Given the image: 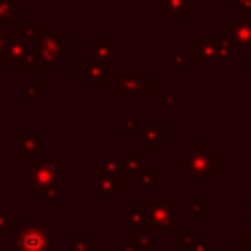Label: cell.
<instances>
[{"label":"cell","instance_id":"cell-1","mask_svg":"<svg viewBox=\"0 0 251 251\" xmlns=\"http://www.w3.org/2000/svg\"><path fill=\"white\" fill-rule=\"evenodd\" d=\"M25 35L31 39L37 59L39 71H59L65 61L71 57V45L67 33H55L51 25H25Z\"/></svg>","mask_w":251,"mask_h":251},{"label":"cell","instance_id":"cell-2","mask_svg":"<svg viewBox=\"0 0 251 251\" xmlns=\"http://www.w3.org/2000/svg\"><path fill=\"white\" fill-rule=\"evenodd\" d=\"M184 176L192 178L196 186H202L208 176L218 178L222 175V153L210 141H196L180 159L175 163Z\"/></svg>","mask_w":251,"mask_h":251},{"label":"cell","instance_id":"cell-3","mask_svg":"<svg viewBox=\"0 0 251 251\" xmlns=\"http://www.w3.org/2000/svg\"><path fill=\"white\" fill-rule=\"evenodd\" d=\"M61 163L55 159H33L24 163V182L35 194L41 196L43 204H59L61 200Z\"/></svg>","mask_w":251,"mask_h":251},{"label":"cell","instance_id":"cell-4","mask_svg":"<svg viewBox=\"0 0 251 251\" xmlns=\"http://www.w3.org/2000/svg\"><path fill=\"white\" fill-rule=\"evenodd\" d=\"M110 90L116 98H157L159 80L153 78L147 69H114V82Z\"/></svg>","mask_w":251,"mask_h":251},{"label":"cell","instance_id":"cell-5","mask_svg":"<svg viewBox=\"0 0 251 251\" xmlns=\"http://www.w3.org/2000/svg\"><path fill=\"white\" fill-rule=\"evenodd\" d=\"M2 63L8 71H39V59L31 39L25 35V29H12Z\"/></svg>","mask_w":251,"mask_h":251},{"label":"cell","instance_id":"cell-6","mask_svg":"<svg viewBox=\"0 0 251 251\" xmlns=\"http://www.w3.org/2000/svg\"><path fill=\"white\" fill-rule=\"evenodd\" d=\"M18 245L16 251H51L49 243V231L51 224L49 222H25L18 224Z\"/></svg>","mask_w":251,"mask_h":251},{"label":"cell","instance_id":"cell-7","mask_svg":"<svg viewBox=\"0 0 251 251\" xmlns=\"http://www.w3.org/2000/svg\"><path fill=\"white\" fill-rule=\"evenodd\" d=\"M176 198L173 194H153L149 198V229L175 227Z\"/></svg>","mask_w":251,"mask_h":251},{"label":"cell","instance_id":"cell-8","mask_svg":"<svg viewBox=\"0 0 251 251\" xmlns=\"http://www.w3.org/2000/svg\"><path fill=\"white\" fill-rule=\"evenodd\" d=\"M114 69L116 67L94 63V61H88V59L76 63V75H78L80 80L86 82L88 88H112Z\"/></svg>","mask_w":251,"mask_h":251},{"label":"cell","instance_id":"cell-9","mask_svg":"<svg viewBox=\"0 0 251 251\" xmlns=\"http://www.w3.org/2000/svg\"><path fill=\"white\" fill-rule=\"evenodd\" d=\"M16 151L14 157L20 161H33L43 157V133L41 131H16Z\"/></svg>","mask_w":251,"mask_h":251},{"label":"cell","instance_id":"cell-10","mask_svg":"<svg viewBox=\"0 0 251 251\" xmlns=\"http://www.w3.org/2000/svg\"><path fill=\"white\" fill-rule=\"evenodd\" d=\"M220 31H224L247 55L251 53V18H247V16H231L227 20V24L220 25Z\"/></svg>","mask_w":251,"mask_h":251},{"label":"cell","instance_id":"cell-11","mask_svg":"<svg viewBox=\"0 0 251 251\" xmlns=\"http://www.w3.org/2000/svg\"><path fill=\"white\" fill-rule=\"evenodd\" d=\"M124 229H149V204H126L122 208Z\"/></svg>","mask_w":251,"mask_h":251},{"label":"cell","instance_id":"cell-12","mask_svg":"<svg viewBox=\"0 0 251 251\" xmlns=\"http://www.w3.org/2000/svg\"><path fill=\"white\" fill-rule=\"evenodd\" d=\"M169 137L167 124H143L139 129V147L143 151H157Z\"/></svg>","mask_w":251,"mask_h":251},{"label":"cell","instance_id":"cell-13","mask_svg":"<svg viewBox=\"0 0 251 251\" xmlns=\"http://www.w3.org/2000/svg\"><path fill=\"white\" fill-rule=\"evenodd\" d=\"M122 175L124 176H129V178H141L145 171L151 169V163L149 159L141 157V151L139 149H124L122 151Z\"/></svg>","mask_w":251,"mask_h":251},{"label":"cell","instance_id":"cell-14","mask_svg":"<svg viewBox=\"0 0 251 251\" xmlns=\"http://www.w3.org/2000/svg\"><path fill=\"white\" fill-rule=\"evenodd\" d=\"M86 59L88 61H94V63H102V65L114 67L116 53H114L112 43L106 41V35L104 33H96L94 35V41H90L86 45Z\"/></svg>","mask_w":251,"mask_h":251},{"label":"cell","instance_id":"cell-15","mask_svg":"<svg viewBox=\"0 0 251 251\" xmlns=\"http://www.w3.org/2000/svg\"><path fill=\"white\" fill-rule=\"evenodd\" d=\"M204 41L212 43L220 55V61H239L241 57V49L224 33V31H216V33H204L202 35Z\"/></svg>","mask_w":251,"mask_h":251},{"label":"cell","instance_id":"cell-16","mask_svg":"<svg viewBox=\"0 0 251 251\" xmlns=\"http://www.w3.org/2000/svg\"><path fill=\"white\" fill-rule=\"evenodd\" d=\"M0 25L24 31L25 29V8L18 6L16 0H0Z\"/></svg>","mask_w":251,"mask_h":251},{"label":"cell","instance_id":"cell-17","mask_svg":"<svg viewBox=\"0 0 251 251\" xmlns=\"http://www.w3.org/2000/svg\"><path fill=\"white\" fill-rule=\"evenodd\" d=\"M159 18H192L194 16V0H157Z\"/></svg>","mask_w":251,"mask_h":251},{"label":"cell","instance_id":"cell-18","mask_svg":"<svg viewBox=\"0 0 251 251\" xmlns=\"http://www.w3.org/2000/svg\"><path fill=\"white\" fill-rule=\"evenodd\" d=\"M94 169H96V178H100V176H124L122 175V161L116 157V153L112 149L104 151V155L96 161Z\"/></svg>","mask_w":251,"mask_h":251},{"label":"cell","instance_id":"cell-19","mask_svg":"<svg viewBox=\"0 0 251 251\" xmlns=\"http://www.w3.org/2000/svg\"><path fill=\"white\" fill-rule=\"evenodd\" d=\"M192 55H194V61L202 63V69L204 71H212L214 69V63L220 61V55L216 51V47L204 39H200L198 43L192 45Z\"/></svg>","mask_w":251,"mask_h":251},{"label":"cell","instance_id":"cell-20","mask_svg":"<svg viewBox=\"0 0 251 251\" xmlns=\"http://www.w3.org/2000/svg\"><path fill=\"white\" fill-rule=\"evenodd\" d=\"M96 190L106 196H120L124 192V176H100L96 178Z\"/></svg>","mask_w":251,"mask_h":251},{"label":"cell","instance_id":"cell-21","mask_svg":"<svg viewBox=\"0 0 251 251\" xmlns=\"http://www.w3.org/2000/svg\"><path fill=\"white\" fill-rule=\"evenodd\" d=\"M190 61H194L192 51L188 53H180V51H167V71H178L182 67H186Z\"/></svg>","mask_w":251,"mask_h":251},{"label":"cell","instance_id":"cell-22","mask_svg":"<svg viewBox=\"0 0 251 251\" xmlns=\"http://www.w3.org/2000/svg\"><path fill=\"white\" fill-rule=\"evenodd\" d=\"M176 98H178L176 96V88L175 86H169L165 94H159L157 96V106L163 108V110H167L169 116H175L176 114Z\"/></svg>","mask_w":251,"mask_h":251},{"label":"cell","instance_id":"cell-23","mask_svg":"<svg viewBox=\"0 0 251 251\" xmlns=\"http://www.w3.org/2000/svg\"><path fill=\"white\" fill-rule=\"evenodd\" d=\"M71 251H112V249H106L102 245V241H88V239H84V233L80 231L78 237L75 239V243L71 245Z\"/></svg>","mask_w":251,"mask_h":251},{"label":"cell","instance_id":"cell-24","mask_svg":"<svg viewBox=\"0 0 251 251\" xmlns=\"http://www.w3.org/2000/svg\"><path fill=\"white\" fill-rule=\"evenodd\" d=\"M141 126V114H127L122 118V133H139Z\"/></svg>","mask_w":251,"mask_h":251},{"label":"cell","instance_id":"cell-25","mask_svg":"<svg viewBox=\"0 0 251 251\" xmlns=\"http://www.w3.org/2000/svg\"><path fill=\"white\" fill-rule=\"evenodd\" d=\"M157 178H159V169H157V167H151L149 171H145V173H143V176H141L139 192H141L143 196H147V194H149V190L157 184Z\"/></svg>","mask_w":251,"mask_h":251},{"label":"cell","instance_id":"cell-26","mask_svg":"<svg viewBox=\"0 0 251 251\" xmlns=\"http://www.w3.org/2000/svg\"><path fill=\"white\" fill-rule=\"evenodd\" d=\"M18 224H16V216L12 212L6 210L4 204H0V239H4L6 231L8 229H14Z\"/></svg>","mask_w":251,"mask_h":251},{"label":"cell","instance_id":"cell-27","mask_svg":"<svg viewBox=\"0 0 251 251\" xmlns=\"http://www.w3.org/2000/svg\"><path fill=\"white\" fill-rule=\"evenodd\" d=\"M43 90V80L41 78H25L24 80V96L25 98H37Z\"/></svg>","mask_w":251,"mask_h":251},{"label":"cell","instance_id":"cell-28","mask_svg":"<svg viewBox=\"0 0 251 251\" xmlns=\"http://www.w3.org/2000/svg\"><path fill=\"white\" fill-rule=\"evenodd\" d=\"M188 214H192L194 216V220L196 222H202V210H204V198L198 194V196H194V200H192V204H188L186 208H184Z\"/></svg>","mask_w":251,"mask_h":251},{"label":"cell","instance_id":"cell-29","mask_svg":"<svg viewBox=\"0 0 251 251\" xmlns=\"http://www.w3.org/2000/svg\"><path fill=\"white\" fill-rule=\"evenodd\" d=\"M229 8H233L237 16L251 18V0H229Z\"/></svg>","mask_w":251,"mask_h":251},{"label":"cell","instance_id":"cell-30","mask_svg":"<svg viewBox=\"0 0 251 251\" xmlns=\"http://www.w3.org/2000/svg\"><path fill=\"white\" fill-rule=\"evenodd\" d=\"M131 241H133V245L135 247H151L155 241H151L149 237H147V233L143 231V229H139V231H133V237H131Z\"/></svg>","mask_w":251,"mask_h":251},{"label":"cell","instance_id":"cell-31","mask_svg":"<svg viewBox=\"0 0 251 251\" xmlns=\"http://www.w3.org/2000/svg\"><path fill=\"white\" fill-rule=\"evenodd\" d=\"M12 29H14V27H4V25H0V61H4V53H6V47H8V39H10Z\"/></svg>","mask_w":251,"mask_h":251},{"label":"cell","instance_id":"cell-32","mask_svg":"<svg viewBox=\"0 0 251 251\" xmlns=\"http://www.w3.org/2000/svg\"><path fill=\"white\" fill-rule=\"evenodd\" d=\"M192 241H194V233H192V231H178V233H176V245H178V247L188 249Z\"/></svg>","mask_w":251,"mask_h":251},{"label":"cell","instance_id":"cell-33","mask_svg":"<svg viewBox=\"0 0 251 251\" xmlns=\"http://www.w3.org/2000/svg\"><path fill=\"white\" fill-rule=\"evenodd\" d=\"M210 249H212V241H208V239H200V241H192L190 247L184 249V251H210Z\"/></svg>","mask_w":251,"mask_h":251},{"label":"cell","instance_id":"cell-34","mask_svg":"<svg viewBox=\"0 0 251 251\" xmlns=\"http://www.w3.org/2000/svg\"><path fill=\"white\" fill-rule=\"evenodd\" d=\"M239 204H243V206L251 212V186L247 188V192H245V194H241V196H239Z\"/></svg>","mask_w":251,"mask_h":251},{"label":"cell","instance_id":"cell-35","mask_svg":"<svg viewBox=\"0 0 251 251\" xmlns=\"http://www.w3.org/2000/svg\"><path fill=\"white\" fill-rule=\"evenodd\" d=\"M239 239H241V241H247L245 245H249V247H251V224H249V227H247V231H245V233H243V231L239 233Z\"/></svg>","mask_w":251,"mask_h":251},{"label":"cell","instance_id":"cell-36","mask_svg":"<svg viewBox=\"0 0 251 251\" xmlns=\"http://www.w3.org/2000/svg\"><path fill=\"white\" fill-rule=\"evenodd\" d=\"M122 251H137V247L133 245V241H131V239H126V241H124V245H122Z\"/></svg>","mask_w":251,"mask_h":251},{"label":"cell","instance_id":"cell-37","mask_svg":"<svg viewBox=\"0 0 251 251\" xmlns=\"http://www.w3.org/2000/svg\"><path fill=\"white\" fill-rule=\"evenodd\" d=\"M151 249H153V251H169V249H163V247H159V245H157V241L151 245Z\"/></svg>","mask_w":251,"mask_h":251},{"label":"cell","instance_id":"cell-38","mask_svg":"<svg viewBox=\"0 0 251 251\" xmlns=\"http://www.w3.org/2000/svg\"><path fill=\"white\" fill-rule=\"evenodd\" d=\"M2 194H6V188H4V186H0V196H2Z\"/></svg>","mask_w":251,"mask_h":251},{"label":"cell","instance_id":"cell-39","mask_svg":"<svg viewBox=\"0 0 251 251\" xmlns=\"http://www.w3.org/2000/svg\"><path fill=\"white\" fill-rule=\"evenodd\" d=\"M249 55H251V53H249Z\"/></svg>","mask_w":251,"mask_h":251}]
</instances>
